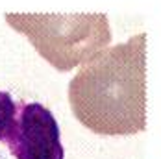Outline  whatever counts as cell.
Instances as JSON below:
<instances>
[{"mask_svg":"<svg viewBox=\"0 0 161 159\" xmlns=\"http://www.w3.org/2000/svg\"><path fill=\"white\" fill-rule=\"evenodd\" d=\"M4 19L59 72H70L111 45L106 13H6Z\"/></svg>","mask_w":161,"mask_h":159,"instance_id":"obj_2","label":"cell"},{"mask_svg":"<svg viewBox=\"0 0 161 159\" xmlns=\"http://www.w3.org/2000/svg\"><path fill=\"white\" fill-rule=\"evenodd\" d=\"M146 33L104 48L69 81L76 120L97 135H137L146 129Z\"/></svg>","mask_w":161,"mask_h":159,"instance_id":"obj_1","label":"cell"},{"mask_svg":"<svg viewBox=\"0 0 161 159\" xmlns=\"http://www.w3.org/2000/svg\"><path fill=\"white\" fill-rule=\"evenodd\" d=\"M0 159H65L59 124L48 107L0 91Z\"/></svg>","mask_w":161,"mask_h":159,"instance_id":"obj_3","label":"cell"}]
</instances>
